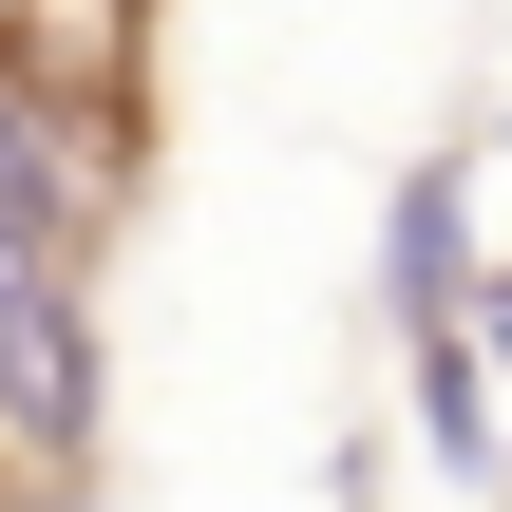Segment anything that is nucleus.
I'll list each match as a JSON object with an SVG mask.
<instances>
[{
  "label": "nucleus",
  "mask_w": 512,
  "mask_h": 512,
  "mask_svg": "<svg viewBox=\"0 0 512 512\" xmlns=\"http://www.w3.org/2000/svg\"><path fill=\"white\" fill-rule=\"evenodd\" d=\"M152 38H171V0H0V95L133 209L152 190Z\"/></svg>",
  "instance_id": "nucleus-1"
},
{
  "label": "nucleus",
  "mask_w": 512,
  "mask_h": 512,
  "mask_svg": "<svg viewBox=\"0 0 512 512\" xmlns=\"http://www.w3.org/2000/svg\"><path fill=\"white\" fill-rule=\"evenodd\" d=\"M0 456H19L38 494L95 475V266L0 247Z\"/></svg>",
  "instance_id": "nucleus-2"
},
{
  "label": "nucleus",
  "mask_w": 512,
  "mask_h": 512,
  "mask_svg": "<svg viewBox=\"0 0 512 512\" xmlns=\"http://www.w3.org/2000/svg\"><path fill=\"white\" fill-rule=\"evenodd\" d=\"M380 285H399V323H456L475 304V152H418V190L380 228Z\"/></svg>",
  "instance_id": "nucleus-3"
},
{
  "label": "nucleus",
  "mask_w": 512,
  "mask_h": 512,
  "mask_svg": "<svg viewBox=\"0 0 512 512\" xmlns=\"http://www.w3.org/2000/svg\"><path fill=\"white\" fill-rule=\"evenodd\" d=\"M95 228H114V190H95V171H76V152H57V133L0 95V247H38V266H95Z\"/></svg>",
  "instance_id": "nucleus-4"
},
{
  "label": "nucleus",
  "mask_w": 512,
  "mask_h": 512,
  "mask_svg": "<svg viewBox=\"0 0 512 512\" xmlns=\"http://www.w3.org/2000/svg\"><path fill=\"white\" fill-rule=\"evenodd\" d=\"M399 361H418V437H437V475H494V361H475V323H399Z\"/></svg>",
  "instance_id": "nucleus-5"
},
{
  "label": "nucleus",
  "mask_w": 512,
  "mask_h": 512,
  "mask_svg": "<svg viewBox=\"0 0 512 512\" xmlns=\"http://www.w3.org/2000/svg\"><path fill=\"white\" fill-rule=\"evenodd\" d=\"M456 323H475V361H494V399H512V266H475V304H456Z\"/></svg>",
  "instance_id": "nucleus-6"
},
{
  "label": "nucleus",
  "mask_w": 512,
  "mask_h": 512,
  "mask_svg": "<svg viewBox=\"0 0 512 512\" xmlns=\"http://www.w3.org/2000/svg\"><path fill=\"white\" fill-rule=\"evenodd\" d=\"M38 512H76V494H38Z\"/></svg>",
  "instance_id": "nucleus-7"
}]
</instances>
